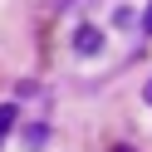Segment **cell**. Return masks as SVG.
Wrapping results in <instances>:
<instances>
[{
  "mask_svg": "<svg viewBox=\"0 0 152 152\" xmlns=\"http://www.w3.org/2000/svg\"><path fill=\"white\" fill-rule=\"evenodd\" d=\"M74 49H79V54H98L103 49V34L93 30V25H83V30L74 34Z\"/></svg>",
  "mask_w": 152,
  "mask_h": 152,
  "instance_id": "cell-1",
  "label": "cell"
},
{
  "mask_svg": "<svg viewBox=\"0 0 152 152\" xmlns=\"http://www.w3.org/2000/svg\"><path fill=\"white\" fill-rule=\"evenodd\" d=\"M15 118H20V108H15V103H0V142L10 137V128H15Z\"/></svg>",
  "mask_w": 152,
  "mask_h": 152,
  "instance_id": "cell-2",
  "label": "cell"
},
{
  "mask_svg": "<svg viewBox=\"0 0 152 152\" xmlns=\"http://www.w3.org/2000/svg\"><path fill=\"white\" fill-rule=\"evenodd\" d=\"M142 30H147V34H152V5H147V15H142Z\"/></svg>",
  "mask_w": 152,
  "mask_h": 152,
  "instance_id": "cell-3",
  "label": "cell"
},
{
  "mask_svg": "<svg viewBox=\"0 0 152 152\" xmlns=\"http://www.w3.org/2000/svg\"><path fill=\"white\" fill-rule=\"evenodd\" d=\"M113 152H132V147H113Z\"/></svg>",
  "mask_w": 152,
  "mask_h": 152,
  "instance_id": "cell-4",
  "label": "cell"
},
{
  "mask_svg": "<svg viewBox=\"0 0 152 152\" xmlns=\"http://www.w3.org/2000/svg\"><path fill=\"white\" fill-rule=\"evenodd\" d=\"M147 103H152V83H147Z\"/></svg>",
  "mask_w": 152,
  "mask_h": 152,
  "instance_id": "cell-5",
  "label": "cell"
}]
</instances>
